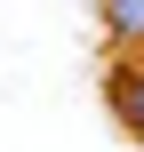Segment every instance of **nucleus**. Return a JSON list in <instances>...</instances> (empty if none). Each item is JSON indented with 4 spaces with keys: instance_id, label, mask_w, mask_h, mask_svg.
Wrapping results in <instances>:
<instances>
[{
    "instance_id": "f257e3e1",
    "label": "nucleus",
    "mask_w": 144,
    "mask_h": 152,
    "mask_svg": "<svg viewBox=\"0 0 144 152\" xmlns=\"http://www.w3.org/2000/svg\"><path fill=\"white\" fill-rule=\"evenodd\" d=\"M104 96H112V112L144 136V64H112L104 72Z\"/></svg>"
},
{
    "instance_id": "f03ea898",
    "label": "nucleus",
    "mask_w": 144,
    "mask_h": 152,
    "mask_svg": "<svg viewBox=\"0 0 144 152\" xmlns=\"http://www.w3.org/2000/svg\"><path fill=\"white\" fill-rule=\"evenodd\" d=\"M104 32L112 40H144V0H104Z\"/></svg>"
}]
</instances>
